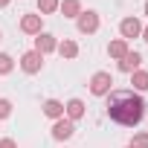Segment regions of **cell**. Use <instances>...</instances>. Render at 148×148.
<instances>
[{
    "label": "cell",
    "mask_w": 148,
    "mask_h": 148,
    "mask_svg": "<svg viewBox=\"0 0 148 148\" xmlns=\"http://www.w3.org/2000/svg\"><path fill=\"white\" fill-rule=\"evenodd\" d=\"M58 3H61V0H38V12H41V18L58 12Z\"/></svg>",
    "instance_id": "cell-16"
},
{
    "label": "cell",
    "mask_w": 148,
    "mask_h": 148,
    "mask_svg": "<svg viewBox=\"0 0 148 148\" xmlns=\"http://www.w3.org/2000/svg\"><path fill=\"white\" fill-rule=\"evenodd\" d=\"M76 23H79V32H82V35H93V32L99 29V15L87 9V12H82V15L76 18Z\"/></svg>",
    "instance_id": "cell-4"
},
{
    "label": "cell",
    "mask_w": 148,
    "mask_h": 148,
    "mask_svg": "<svg viewBox=\"0 0 148 148\" xmlns=\"http://www.w3.org/2000/svg\"><path fill=\"white\" fill-rule=\"evenodd\" d=\"M41 67H44V55H41V52L29 49V52H23V55H21V70H23V73L35 76V73H41Z\"/></svg>",
    "instance_id": "cell-3"
},
{
    "label": "cell",
    "mask_w": 148,
    "mask_h": 148,
    "mask_svg": "<svg viewBox=\"0 0 148 148\" xmlns=\"http://www.w3.org/2000/svg\"><path fill=\"white\" fill-rule=\"evenodd\" d=\"M64 113H67V119H70V122L82 119V116H84V102H82V99H70V102L64 105Z\"/></svg>",
    "instance_id": "cell-10"
},
{
    "label": "cell",
    "mask_w": 148,
    "mask_h": 148,
    "mask_svg": "<svg viewBox=\"0 0 148 148\" xmlns=\"http://www.w3.org/2000/svg\"><path fill=\"white\" fill-rule=\"evenodd\" d=\"M145 18H148V3H145Z\"/></svg>",
    "instance_id": "cell-23"
},
{
    "label": "cell",
    "mask_w": 148,
    "mask_h": 148,
    "mask_svg": "<svg viewBox=\"0 0 148 148\" xmlns=\"http://www.w3.org/2000/svg\"><path fill=\"white\" fill-rule=\"evenodd\" d=\"M131 148H148V134H145V131H142V134H134Z\"/></svg>",
    "instance_id": "cell-18"
},
{
    "label": "cell",
    "mask_w": 148,
    "mask_h": 148,
    "mask_svg": "<svg viewBox=\"0 0 148 148\" xmlns=\"http://www.w3.org/2000/svg\"><path fill=\"white\" fill-rule=\"evenodd\" d=\"M119 32H122L125 41H128V38H139V35H142V23H139L136 18H125V21L119 23Z\"/></svg>",
    "instance_id": "cell-7"
},
{
    "label": "cell",
    "mask_w": 148,
    "mask_h": 148,
    "mask_svg": "<svg viewBox=\"0 0 148 148\" xmlns=\"http://www.w3.org/2000/svg\"><path fill=\"white\" fill-rule=\"evenodd\" d=\"M9 116H12V102L0 99V119H9Z\"/></svg>",
    "instance_id": "cell-19"
},
{
    "label": "cell",
    "mask_w": 148,
    "mask_h": 148,
    "mask_svg": "<svg viewBox=\"0 0 148 148\" xmlns=\"http://www.w3.org/2000/svg\"><path fill=\"white\" fill-rule=\"evenodd\" d=\"M58 9H61L64 18H79L82 15V0H61Z\"/></svg>",
    "instance_id": "cell-12"
},
{
    "label": "cell",
    "mask_w": 148,
    "mask_h": 148,
    "mask_svg": "<svg viewBox=\"0 0 148 148\" xmlns=\"http://www.w3.org/2000/svg\"><path fill=\"white\" fill-rule=\"evenodd\" d=\"M139 64H142V55H139V52H128V55L119 61V70H122V73H136Z\"/></svg>",
    "instance_id": "cell-11"
},
{
    "label": "cell",
    "mask_w": 148,
    "mask_h": 148,
    "mask_svg": "<svg viewBox=\"0 0 148 148\" xmlns=\"http://www.w3.org/2000/svg\"><path fill=\"white\" fill-rule=\"evenodd\" d=\"M142 41H145V44H148V26H145V29H142Z\"/></svg>",
    "instance_id": "cell-21"
},
{
    "label": "cell",
    "mask_w": 148,
    "mask_h": 148,
    "mask_svg": "<svg viewBox=\"0 0 148 148\" xmlns=\"http://www.w3.org/2000/svg\"><path fill=\"white\" fill-rule=\"evenodd\" d=\"M128 148H131V145H128Z\"/></svg>",
    "instance_id": "cell-24"
},
{
    "label": "cell",
    "mask_w": 148,
    "mask_h": 148,
    "mask_svg": "<svg viewBox=\"0 0 148 148\" xmlns=\"http://www.w3.org/2000/svg\"><path fill=\"white\" fill-rule=\"evenodd\" d=\"M55 47H58V41H55L49 32H41V35L35 38V52H41V55H47V52H55Z\"/></svg>",
    "instance_id": "cell-8"
},
{
    "label": "cell",
    "mask_w": 148,
    "mask_h": 148,
    "mask_svg": "<svg viewBox=\"0 0 148 148\" xmlns=\"http://www.w3.org/2000/svg\"><path fill=\"white\" fill-rule=\"evenodd\" d=\"M9 6V0H0V9H6Z\"/></svg>",
    "instance_id": "cell-22"
},
{
    "label": "cell",
    "mask_w": 148,
    "mask_h": 148,
    "mask_svg": "<svg viewBox=\"0 0 148 148\" xmlns=\"http://www.w3.org/2000/svg\"><path fill=\"white\" fill-rule=\"evenodd\" d=\"M55 49H58L61 58H76V55H79V44H76V41H70V38H64Z\"/></svg>",
    "instance_id": "cell-14"
},
{
    "label": "cell",
    "mask_w": 148,
    "mask_h": 148,
    "mask_svg": "<svg viewBox=\"0 0 148 148\" xmlns=\"http://www.w3.org/2000/svg\"><path fill=\"white\" fill-rule=\"evenodd\" d=\"M128 52H131V49H128V41H125V38H116V41H110V44H108V55H110V58H116V61H122Z\"/></svg>",
    "instance_id": "cell-9"
},
{
    "label": "cell",
    "mask_w": 148,
    "mask_h": 148,
    "mask_svg": "<svg viewBox=\"0 0 148 148\" xmlns=\"http://www.w3.org/2000/svg\"><path fill=\"white\" fill-rule=\"evenodd\" d=\"M131 84H134V90H136V93H145V90H148V73H145V70L131 73Z\"/></svg>",
    "instance_id": "cell-15"
},
{
    "label": "cell",
    "mask_w": 148,
    "mask_h": 148,
    "mask_svg": "<svg viewBox=\"0 0 148 148\" xmlns=\"http://www.w3.org/2000/svg\"><path fill=\"white\" fill-rule=\"evenodd\" d=\"M44 113H47L49 119H61V116H64V102H58V99H47V102H44Z\"/></svg>",
    "instance_id": "cell-13"
},
{
    "label": "cell",
    "mask_w": 148,
    "mask_h": 148,
    "mask_svg": "<svg viewBox=\"0 0 148 148\" xmlns=\"http://www.w3.org/2000/svg\"><path fill=\"white\" fill-rule=\"evenodd\" d=\"M0 148H18V142L9 139V136H3V139H0Z\"/></svg>",
    "instance_id": "cell-20"
},
{
    "label": "cell",
    "mask_w": 148,
    "mask_h": 148,
    "mask_svg": "<svg viewBox=\"0 0 148 148\" xmlns=\"http://www.w3.org/2000/svg\"><path fill=\"white\" fill-rule=\"evenodd\" d=\"M12 70H15V61H12V55L0 52V76H9Z\"/></svg>",
    "instance_id": "cell-17"
},
{
    "label": "cell",
    "mask_w": 148,
    "mask_h": 148,
    "mask_svg": "<svg viewBox=\"0 0 148 148\" xmlns=\"http://www.w3.org/2000/svg\"><path fill=\"white\" fill-rule=\"evenodd\" d=\"M113 90V76H110V73H96V76L90 79V93L93 96H108Z\"/></svg>",
    "instance_id": "cell-2"
},
{
    "label": "cell",
    "mask_w": 148,
    "mask_h": 148,
    "mask_svg": "<svg viewBox=\"0 0 148 148\" xmlns=\"http://www.w3.org/2000/svg\"><path fill=\"white\" fill-rule=\"evenodd\" d=\"M41 26H44V18L41 15H23L21 18V29L26 35H41Z\"/></svg>",
    "instance_id": "cell-6"
},
{
    "label": "cell",
    "mask_w": 148,
    "mask_h": 148,
    "mask_svg": "<svg viewBox=\"0 0 148 148\" xmlns=\"http://www.w3.org/2000/svg\"><path fill=\"white\" fill-rule=\"evenodd\" d=\"M73 134H76V125H73L70 119H64V116L55 119V125H52V136L55 139H70Z\"/></svg>",
    "instance_id": "cell-5"
},
{
    "label": "cell",
    "mask_w": 148,
    "mask_h": 148,
    "mask_svg": "<svg viewBox=\"0 0 148 148\" xmlns=\"http://www.w3.org/2000/svg\"><path fill=\"white\" fill-rule=\"evenodd\" d=\"M108 116L116 125L136 128L142 122V116H145V102L134 90H110L108 93Z\"/></svg>",
    "instance_id": "cell-1"
}]
</instances>
